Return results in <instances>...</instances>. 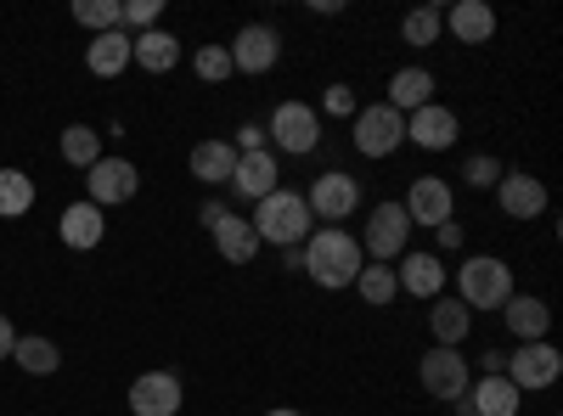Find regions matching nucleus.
<instances>
[{"label":"nucleus","mask_w":563,"mask_h":416,"mask_svg":"<svg viewBox=\"0 0 563 416\" xmlns=\"http://www.w3.org/2000/svg\"><path fill=\"white\" fill-rule=\"evenodd\" d=\"M361 265H366V254H361V243L350 237L344 225H316L305 237V276L316 288H327V293L355 288Z\"/></svg>","instance_id":"obj_1"},{"label":"nucleus","mask_w":563,"mask_h":416,"mask_svg":"<svg viewBox=\"0 0 563 416\" xmlns=\"http://www.w3.org/2000/svg\"><path fill=\"white\" fill-rule=\"evenodd\" d=\"M254 237L260 243H271V248H299L310 231H316V214H310V203H305V192H294V187H276L271 198H260L254 203Z\"/></svg>","instance_id":"obj_2"},{"label":"nucleus","mask_w":563,"mask_h":416,"mask_svg":"<svg viewBox=\"0 0 563 416\" xmlns=\"http://www.w3.org/2000/svg\"><path fill=\"white\" fill-rule=\"evenodd\" d=\"M456 299L467 310H501L512 299V270L507 259L496 254H474V259H462L456 265Z\"/></svg>","instance_id":"obj_3"},{"label":"nucleus","mask_w":563,"mask_h":416,"mask_svg":"<svg viewBox=\"0 0 563 416\" xmlns=\"http://www.w3.org/2000/svg\"><path fill=\"white\" fill-rule=\"evenodd\" d=\"M361 254L372 259V265H395L400 254H406V243H411V220H406V209L400 203H372V214H366V225H361Z\"/></svg>","instance_id":"obj_4"},{"label":"nucleus","mask_w":563,"mask_h":416,"mask_svg":"<svg viewBox=\"0 0 563 416\" xmlns=\"http://www.w3.org/2000/svg\"><path fill=\"white\" fill-rule=\"evenodd\" d=\"M417 383L422 389H429L440 405H456L462 394H467V383H474V360H467L462 349H429V355H422L417 360Z\"/></svg>","instance_id":"obj_5"},{"label":"nucleus","mask_w":563,"mask_h":416,"mask_svg":"<svg viewBox=\"0 0 563 416\" xmlns=\"http://www.w3.org/2000/svg\"><path fill=\"white\" fill-rule=\"evenodd\" d=\"M350 142L361 158H395L400 142H406V113H395L389 102H372L355 113V130H350Z\"/></svg>","instance_id":"obj_6"},{"label":"nucleus","mask_w":563,"mask_h":416,"mask_svg":"<svg viewBox=\"0 0 563 416\" xmlns=\"http://www.w3.org/2000/svg\"><path fill=\"white\" fill-rule=\"evenodd\" d=\"M265 142H276L282 153H294V158H310L321 147V113L310 102H282L265 124Z\"/></svg>","instance_id":"obj_7"},{"label":"nucleus","mask_w":563,"mask_h":416,"mask_svg":"<svg viewBox=\"0 0 563 416\" xmlns=\"http://www.w3.org/2000/svg\"><path fill=\"white\" fill-rule=\"evenodd\" d=\"M519 394H541V389H552L558 378H563V355H558V344H519V355H507V372H501Z\"/></svg>","instance_id":"obj_8"},{"label":"nucleus","mask_w":563,"mask_h":416,"mask_svg":"<svg viewBox=\"0 0 563 416\" xmlns=\"http://www.w3.org/2000/svg\"><path fill=\"white\" fill-rule=\"evenodd\" d=\"M305 203H310V214H316V220L344 225V220L361 209V180H355V175H344V169H327V175H316V180H310Z\"/></svg>","instance_id":"obj_9"},{"label":"nucleus","mask_w":563,"mask_h":416,"mask_svg":"<svg viewBox=\"0 0 563 416\" xmlns=\"http://www.w3.org/2000/svg\"><path fill=\"white\" fill-rule=\"evenodd\" d=\"M141 192V169L130 164V158H97L85 169V198L97 203V209H108V203H130Z\"/></svg>","instance_id":"obj_10"},{"label":"nucleus","mask_w":563,"mask_h":416,"mask_svg":"<svg viewBox=\"0 0 563 416\" xmlns=\"http://www.w3.org/2000/svg\"><path fill=\"white\" fill-rule=\"evenodd\" d=\"M203 225H209V237L220 248L225 265H249L260 254V237H254V225L243 214H231L225 203H203Z\"/></svg>","instance_id":"obj_11"},{"label":"nucleus","mask_w":563,"mask_h":416,"mask_svg":"<svg viewBox=\"0 0 563 416\" xmlns=\"http://www.w3.org/2000/svg\"><path fill=\"white\" fill-rule=\"evenodd\" d=\"M225 52H231V68H238V74L260 79V74H271V68L282 63V34H276L271 23H243L238 40H231Z\"/></svg>","instance_id":"obj_12"},{"label":"nucleus","mask_w":563,"mask_h":416,"mask_svg":"<svg viewBox=\"0 0 563 416\" xmlns=\"http://www.w3.org/2000/svg\"><path fill=\"white\" fill-rule=\"evenodd\" d=\"M400 209H406V220H411V225L440 231L445 220H456V192H451V180H440V175H417Z\"/></svg>","instance_id":"obj_13"},{"label":"nucleus","mask_w":563,"mask_h":416,"mask_svg":"<svg viewBox=\"0 0 563 416\" xmlns=\"http://www.w3.org/2000/svg\"><path fill=\"white\" fill-rule=\"evenodd\" d=\"M496 203H501L507 220H525V225H530V220L547 214L552 198H547V180H536L530 169H507V175L496 180Z\"/></svg>","instance_id":"obj_14"},{"label":"nucleus","mask_w":563,"mask_h":416,"mask_svg":"<svg viewBox=\"0 0 563 416\" xmlns=\"http://www.w3.org/2000/svg\"><path fill=\"white\" fill-rule=\"evenodd\" d=\"M406 142H417L422 153H445V147L462 142V119L445 102H429V108L406 113Z\"/></svg>","instance_id":"obj_15"},{"label":"nucleus","mask_w":563,"mask_h":416,"mask_svg":"<svg viewBox=\"0 0 563 416\" xmlns=\"http://www.w3.org/2000/svg\"><path fill=\"white\" fill-rule=\"evenodd\" d=\"M180 405H186V389H180L175 372H141L130 383V411L135 416H180Z\"/></svg>","instance_id":"obj_16"},{"label":"nucleus","mask_w":563,"mask_h":416,"mask_svg":"<svg viewBox=\"0 0 563 416\" xmlns=\"http://www.w3.org/2000/svg\"><path fill=\"white\" fill-rule=\"evenodd\" d=\"M395 282H400V293H411V299H440L445 293V265H440V254H400V265H395Z\"/></svg>","instance_id":"obj_17"},{"label":"nucleus","mask_w":563,"mask_h":416,"mask_svg":"<svg viewBox=\"0 0 563 416\" xmlns=\"http://www.w3.org/2000/svg\"><path fill=\"white\" fill-rule=\"evenodd\" d=\"M282 187V164H276V153L265 147V153H243L238 158V175H231V192L238 198H249V203H260V198H271Z\"/></svg>","instance_id":"obj_18"},{"label":"nucleus","mask_w":563,"mask_h":416,"mask_svg":"<svg viewBox=\"0 0 563 416\" xmlns=\"http://www.w3.org/2000/svg\"><path fill=\"white\" fill-rule=\"evenodd\" d=\"M519 405H525V394L507 378H479L462 394V416H519Z\"/></svg>","instance_id":"obj_19"},{"label":"nucleus","mask_w":563,"mask_h":416,"mask_svg":"<svg viewBox=\"0 0 563 416\" xmlns=\"http://www.w3.org/2000/svg\"><path fill=\"white\" fill-rule=\"evenodd\" d=\"M57 237H63L74 254H90V248L108 237V220H102V209L90 203V198H85V203H68L63 220H57Z\"/></svg>","instance_id":"obj_20"},{"label":"nucleus","mask_w":563,"mask_h":416,"mask_svg":"<svg viewBox=\"0 0 563 416\" xmlns=\"http://www.w3.org/2000/svg\"><path fill=\"white\" fill-rule=\"evenodd\" d=\"M130 63L147 68V74H175L180 63V40L169 29H147V34H130Z\"/></svg>","instance_id":"obj_21"},{"label":"nucleus","mask_w":563,"mask_h":416,"mask_svg":"<svg viewBox=\"0 0 563 416\" xmlns=\"http://www.w3.org/2000/svg\"><path fill=\"white\" fill-rule=\"evenodd\" d=\"M507 315V333L512 338H519V344H541L547 333H552V310H547V299H519V293H512L507 304H501Z\"/></svg>","instance_id":"obj_22"},{"label":"nucleus","mask_w":563,"mask_h":416,"mask_svg":"<svg viewBox=\"0 0 563 416\" xmlns=\"http://www.w3.org/2000/svg\"><path fill=\"white\" fill-rule=\"evenodd\" d=\"M238 158H243V153L231 147V142H198L186 164H192V180H203V187H231Z\"/></svg>","instance_id":"obj_23"},{"label":"nucleus","mask_w":563,"mask_h":416,"mask_svg":"<svg viewBox=\"0 0 563 416\" xmlns=\"http://www.w3.org/2000/svg\"><path fill=\"white\" fill-rule=\"evenodd\" d=\"M440 23H445L462 45H490V34H496V12L485 7V0H456Z\"/></svg>","instance_id":"obj_24"},{"label":"nucleus","mask_w":563,"mask_h":416,"mask_svg":"<svg viewBox=\"0 0 563 416\" xmlns=\"http://www.w3.org/2000/svg\"><path fill=\"white\" fill-rule=\"evenodd\" d=\"M467 327H474V310H467L462 299H445V293H440V299L429 304V333H434L440 349H462Z\"/></svg>","instance_id":"obj_25"},{"label":"nucleus","mask_w":563,"mask_h":416,"mask_svg":"<svg viewBox=\"0 0 563 416\" xmlns=\"http://www.w3.org/2000/svg\"><path fill=\"white\" fill-rule=\"evenodd\" d=\"M85 68L97 74V79H119V74L130 68V34H124V29L97 34V40L85 45Z\"/></svg>","instance_id":"obj_26"},{"label":"nucleus","mask_w":563,"mask_h":416,"mask_svg":"<svg viewBox=\"0 0 563 416\" xmlns=\"http://www.w3.org/2000/svg\"><path fill=\"white\" fill-rule=\"evenodd\" d=\"M395 113H417V108H429L434 102V74L429 68H395L389 79V97H384Z\"/></svg>","instance_id":"obj_27"},{"label":"nucleus","mask_w":563,"mask_h":416,"mask_svg":"<svg viewBox=\"0 0 563 416\" xmlns=\"http://www.w3.org/2000/svg\"><path fill=\"white\" fill-rule=\"evenodd\" d=\"M12 360L23 366L29 378H52L57 366H63V349H57L52 338H18V344H12Z\"/></svg>","instance_id":"obj_28"},{"label":"nucleus","mask_w":563,"mask_h":416,"mask_svg":"<svg viewBox=\"0 0 563 416\" xmlns=\"http://www.w3.org/2000/svg\"><path fill=\"white\" fill-rule=\"evenodd\" d=\"M355 293H361L372 310L395 304V293H400V282H395V265H361V276H355Z\"/></svg>","instance_id":"obj_29"},{"label":"nucleus","mask_w":563,"mask_h":416,"mask_svg":"<svg viewBox=\"0 0 563 416\" xmlns=\"http://www.w3.org/2000/svg\"><path fill=\"white\" fill-rule=\"evenodd\" d=\"M34 209V180L23 169H0V220H23Z\"/></svg>","instance_id":"obj_30"},{"label":"nucleus","mask_w":563,"mask_h":416,"mask_svg":"<svg viewBox=\"0 0 563 416\" xmlns=\"http://www.w3.org/2000/svg\"><path fill=\"white\" fill-rule=\"evenodd\" d=\"M97 158H102V135L90 130V124H68V130H63V164L90 169Z\"/></svg>","instance_id":"obj_31"},{"label":"nucleus","mask_w":563,"mask_h":416,"mask_svg":"<svg viewBox=\"0 0 563 416\" xmlns=\"http://www.w3.org/2000/svg\"><path fill=\"white\" fill-rule=\"evenodd\" d=\"M74 23L90 34H108L124 23V0H74Z\"/></svg>","instance_id":"obj_32"},{"label":"nucleus","mask_w":563,"mask_h":416,"mask_svg":"<svg viewBox=\"0 0 563 416\" xmlns=\"http://www.w3.org/2000/svg\"><path fill=\"white\" fill-rule=\"evenodd\" d=\"M440 7H417V12H406V23H400V34H406V45H417V52H429V45H440Z\"/></svg>","instance_id":"obj_33"},{"label":"nucleus","mask_w":563,"mask_h":416,"mask_svg":"<svg viewBox=\"0 0 563 416\" xmlns=\"http://www.w3.org/2000/svg\"><path fill=\"white\" fill-rule=\"evenodd\" d=\"M192 68H198V79H203V85H220V79L238 74V68H231V52H225V45H198Z\"/></svg>","instance_id":"obj_34"},{"label":"nucleus","mask_w":563,"mask_h":416,"mask_svg":"<svg viewBox=\"0 0 563 416\" xmlns=\"http://www.w3.org/2000/svg\"><path fill=\"white\" fill-rule=\"evenodd\" d=\"M501 175H507V164L490 158V153H479V158H467V164H462V180H467L474 192H496V180H501Z\"/></svg>","instance_id":"obj_35"},{"label":"nucleus","mask_w":563,"mask_h":416,"mask_svg":"<svg viewBox=\"0 0 563 416\" xmlns=\"http://www.w3.org/2000/svg\"><path fill=\"white\" fill-rule=\"evenodd\" d=\"M158 18H164V0H124V34H147V29H158Z\"/></svg>","instance_id":"obj_36"},{"label":"nucleus","mask_w":563,"mask_h":416,"mask_svg":"<svg viewBox=\"0 0 563 416\" xmlns=\"http://www.w3.org/2000/svg\"><path fill=\"white\" fill-rule=\"evenodd\" d=\"M321 108H327V113H339V119L361 113V102H355V90H350V85H327V97H321Z\"/></svg>","instance_id":"obj_37"},{"label":"nucleus","mask_w":563,"mask_h":416,"mask_svg":"<svg viewBox=\"0 0 563 416\" xmlns=\"http://www.w3.org/2000/svg\"><path fill=\"white\" fill-rule=\"evenodd\" d=\"M231 147H238V153H265L271 142H265V130H260V124H243V130H238V142H231Z\"/></svg>","instance_id":"obj_38"},{"label":"nucleus","mask_w":563,"mask_h":416,"mask_svg":"<svg viewBox=\"0 0 563 416\" xmlns=\"http://www.w3.org/2000/svg\"><path fill=\"white\" fill-rule=\"evenodd\" d=\"M12 344H18V327L7 315H0V360H12Z\"/></svg>","instance_id":"obj_39"},{"label":"nucleus","mask_w":563,"mask_h":416,"mask_svg":"<svg viewBox=\"0 0 563 416\" xmlns=\"http://www.w3.org/2000/svg\"><path fill=\"white\" fill-rule=\"evenodd\" d=\"M440 248H462V225H456V220L440 225Z\"/></svg>","instance_id":"obj_40"},{"label":"nucleus","mask_w":563,"mask_h":416,"mask_svg":"<svg viewBox=\"0 0 563 416\" xmlns=\"http://www.w3.org/2000/svg\"><path fill=\"white\" fill-rule=\"evenodd\" d=\"M282 270H305V243L299 248H282Z\"/></svg>","instance_id":"obj_41"},{"label":"nucleus","mask_w":563,"mask_h":416,"mask_svg":"<svg viewBox=\"0 0 563 416\" xmlns=\"http://www.w3.org/2000/svg\"><path fill=\"white\" fill-rule=\"evenodd\" d=\"M265 416H305V411H294V405H276V411H265Z\"/></svg>","instance_id":"obj_42"}]
</instances>
